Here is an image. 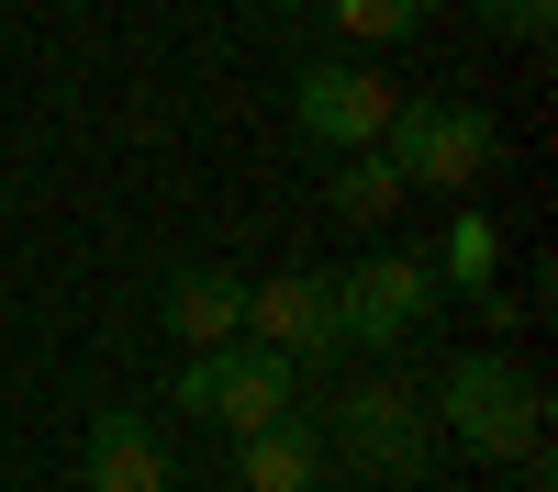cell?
<instances>
[{
	"label": "cell",
	"mask_w": 558,
	"mask_h": 492,
	"mask_svg": "<svg viewBox=\"0 0 558 492\" xmlns=\"http://www.w3.org/2000/svg\"><path fill=\"white\" fill-rule=\"evenodd\" d=\"M425 415H436V436H458L470 459H502V470H514L525 447H547V392H536L525 358H502V347L447 358V381L425 392Z\"/></svg>",
	"instance_id": "1"
},
{
	"label": "cell",
	"mask_w": 558,
	"mask_h": 492,
	"mask_svg": "<svg viewBox=\"0 0 558 492\" xmlns=\"http://www.w3.org/2000/svg\"><path fill=\"white\" fill-rule=\"evenodd\" d=\"M179 415H202V425H223V436H257V425H291L302 415V370L291 358H268V347H191L179 358Z\"/></svg>",
	"instance_id": "2"
},
{
	"label": "cell",
	"mask_w": 558,
	"mask_h": 492,
	"mask_svg": "<svg viewBox=\"0 0 558 492\" xmlns=\"http://www.w3.org/2000/svg\"><path fill=\"white\" fill-rule=\"evenodd\" d=\"M336 447L368 470V481H425L436 470V415H425V392H402V381H347L336 392Z\"/></svg>",
	"instance_id": "3"
},
{
	"label": "cell",
	"mask_w": 558,
	"mask_h": 492,
	"mask_svg": "<svg viewBox=\"0 0 558 492\" xmlns=\"http://www.w3.org/2000/svg\"><path fill=\"white\" fill-rule=\"evenodd\" d=\"M380 157L413 179V191H470V179L502 168V134H492V112H470V101H402L391 134H380Z\"/></svg>",
	"instance_id": "4"
},
{
	"label": "cell",
	"mask_w": 558,
	"mask_h": 492,
	"mask_svg": "<svg viewBox=\"0 0 558 492\" xmlns=\"http://www.w3.org/2000/svg\"><path fill=\"white\" fill-rule=\"evenodd\" d=\"M291 112H302V134L313 146H336V157H368L391 134V112H402V89L368 68V57H313L302 79H291Z\"/></svg>",
	"instance_id": "5"
},
{
	"label": "cell",
	"mask_w": 558,
	"mask_h": 492,
	"mask_svg": "<svg viewBox=\"0 0 558 492\" xmlns=\"http://www.w3.org/2000/svg\"><path fill=\"white\" fill-rule=\"evenodd\" d=\"M436 313V268L425 257H357L336 268V336L347 347H402Z\"/></svg>",
	"instance_id": "6"
},
{
	"label": "cell",
	"mask_w": 558,
	"mask_h": 492,
	"mask_svg": "<svg viewBox=\"0 0 558 492\" xmlns=\"http://www.w3.org/2000/svg\"><path fill=\"white\" fill-rule=\"evenodd\" d=\"M246 347L268 358H336V268H279V280H246Z\"/></svg>",
	"instance_id": "7"
},
{
	"label": "cell",
	"mask_w": 558,
	"mask_h": 492,
	"mask_svg": "<svg viewBox=\"0 0 558 492\" xmlns=\"http://www.w3.org/2000/svg\"><path fill=\"white\" fill-rule=\"evenodd\" d=\"M78 481L89 492H179V470H168V436L134 415V403H112L101 425H89V459H78Z\"/></svg>",
	"instance_id": "8"
},
{
	"label": "cell",
	"mask_w": 558,
	"mask_h": 492,
	"mask_svg": "<svg viewBox=\"0 0 558 492\" xmlns=\"http://www.w3.org/2000/svg\"><path fill=\"white\" fill-rule=\"evenodd\" d=\"M157 325L179 347H235L246 336V280L235 268H179V280L157 291Z\"/></svg>",
	"instance_id": "9"
},
{
	"label": "cell",
	"mask_w": 558,
	"mask_h": 492,
	"mask_svg": "<svg viewBox=\"0 0 558 492\" xmlns=\"http://www.w3.org/2000/svg\"><path fill=\"white\" fill-rule=\"evenodd\" d=\"M313 481H324V436H313L302 415L235 436V492H313Z\"/></svg>",
	"instance_id": "10"
},
{
	"label": "cell",
	"mask_w": 558,
	"mask_h": 492,
	"mask_svg": "<svg viewBox=\"0 0 558 492\" xmlns=\"http://www.w3.org/2000/svg\"><path fill=\"white\" fill-rule=\"evenodd\" d=\"M492 280H502V224H492V213H458V224H447V247H436V291L492 302Z\"/></svg>",
	"instance_id": "11"
},
{
	"label": "cell",
	"mask_w": 558,
	"mask_h": 492,
	"mask_svg": "<svg viewBox=\"0 0 558 492\" xmlns=\"http://www.w3.org/2000/svg\"><path fill=\"white\" fill-rule=\"evenodd\" d=\"M336 34H357V45H402V34H425V0H313Z\"/></svg>",
	"instance_id": "12"
},
{
	"label": "cell",
	"mask_w": 558,
	"mask_h": 492,
	"mask_svg": "<svg viewBox=\"0 0 558 492\" xmlns=\"http://www.w3.org/2000/svg\"><path fill=\"white\" fill-rule=\"evenodd\" d=\"M391 202H402V168H391L380 146L336 168V213H357V224H368V213H391Z\"/></svg>",
	"instance_id": "13"
},
{
	"label": "cell",
	"mask_w": 558,
	"mask_h": 492,
	"mask_svg": "<svg viewBox=\"0 0 558 492\" xmlns=\"http://www.w3.org/2000/svg\"><path fill=\"white\" fill-rule=\"evenodd\" d=\"M470 12H481L492 34H514V45H547V34H558V0H470Z\"/></svg>",
	"instance_id": "14"
},
{
	"label": "cell",
	"mask_w": 558,
	"mask_h": 492,
	"mask_svg": "<svg viewBox=\"0 0 558 492\" xmlns=\"http://www.w3.org/2000/svg\"><path fill=\"white\" fill-rule=\"evenodd\" d=\"M279 12H313V0H279Z\"/></svg>",
	"instance_id": "15"
}]
</instances>
